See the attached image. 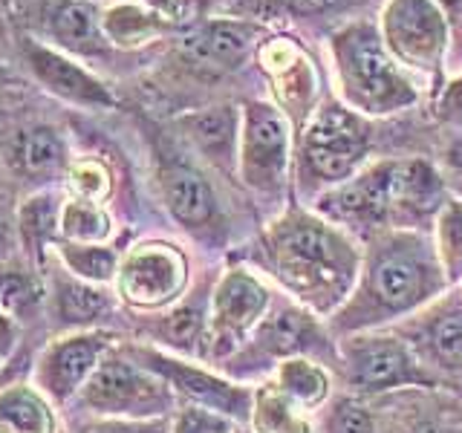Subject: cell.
Listing matches in <instances>:
<instances>
[{
	"label": "cell",
	"mask_w": 462,
	"mask_h": 433,
	"mask_svg": "<svg viewBox=\"0 0 462 433\" xmlns=\"http://www.w3.org/2000/svg\"><path fill=\"white\" fill-rule=\"evenodd\" d=\"M263 254L278 283L312 315H336L358 283L361 257L353 240L307 211L272 223Z\"/></svg>",
	"instance_id": "1"
},
{
	"label": "cell",
	"mask_w": 462,
	"mask_h": 433,
	"mask_svg": "<svg viewBox=\"0 0 462 433\" xmlns=\"http://www.w3.org/2000/svg\"><path fill=\"white\" fill-rule=\"evenodd\" d=\"M448 281L437 249L419 235L375 237L358 272L350 300L332 315L336 332H373L396 318L430 307L445 295Z\"/></svg>",
	"instance_id": "2"
},
{
	"label": "cell",
	"mask_w": 462,
	"mask_h": 433,
	"mask_svg": "<svg viewBox=\"0 0 462 433\" xmlns=\"http://www.w3.org/2000/svg\"><path fill=\"white\" fill-rule=\"evenodd\" d=\"M442 182L425 162H387L365 170L324 199V211L336 220L365 228L387 220H408L442 206Z\"/></svg>",
	"instance_id": "3"
},
{
	"label": "cell",
	"mask_w": 462,
	"mask_h": 433,
	"mask_svg": "<svg viewBox=\"0 0 462 433\" xmlns=\"http://www.w3.org/2000/svg\"><path fill=\"white\" fill-rule=\"evenodd\" d=\"M72 404L93 419H125V422L168 419L180 410V401L171 393V387L148 367H142L125 350V344H119L101 361L93 379L87 382Z\"/></svg>",
	"instance_id": "4"
},
{
	"label": "cell",
	"mask_w": 462,
	"mask_h": 433,
	"mask_svg": "<svg viewBox=\"0 0 462 433\" xmlns=\"http://www.w3.org/2000/svg\"><path fill=\"white\" fill-rule=\"evenodd\" d=\"M336 64L344 96L358 110L387 115L416 101L413 87L370 26H350L336 38Z\"/></svg>",
	"instance_id": "5"
},
{
	"label": "cell",
	"mask_w": 462,
	"mask_h": 433,
	"mask_svg": "<svg viewBox=\"0 0 462 433\" xmlns=\"http://www.w3.org/2000/svg\"><path fill=\"white\" fill-rule=\"evenodd\" d=\"M341 367L346 387L358 396H382L404 387H437L433 375L413 346L402 336L384 332H356L341 344Z\"/></svg>",
	"instance_id": "6"
},
{
	"label": "cell",
	"mask_w": 462,
	"mask_h": 433,
	"mask_svg": "<svg viewBox=\"0 0 462 433\" xmlns=\"http://www.w3.org/2000/svg\"><path fill=\"white\" fill-rule=\"evenodd\" d=\"M191 283V266L180 245L144 240L119 260L113 292L134 312H159L177 307Z\"/></svg>",
	"instance_id": "7"
},
{
	"label": "cell",
	"mask_w": 462,
	"mask_h": 433,
	"mask_svg": "<svg viewBox=\"0 0 462 433\" xmlns=\"http://www.w3.org/2000/svg\"><path fill=\"white\" fill-rule=\"evenodd\" d=\"M125 350L171 387L180 408L191 404V408L214 410L237 425H245L252 419L254 390L228 382L220 373L194 364V361H185L182 355H173L168 350H159V346L151 344H125Z\"/></svg>",
	"instance_id": "8"
},
{
	"label": "cell",
	"mask_w": 462,
	"mask_h": 433,
	"mask_svg": "<svg viewBox=\"0 0 462 433\" xmlns=\"http://www.w3.org/2000/svg\"><path fill=\"white\" fill-rule=\"evenodd\" d=\"M272 309V289L254 272L235 266L220 274L208 298V346L206 358L223 361L252 338Z\"/></svg>",
	"instance_id": "9"
},
{
	"label": "cell",
	"mask_w": 462,
	"mask_h": 433,
	"mask_svg": "<svg viewBox=\"0 0 462 433\" xmlns=\"http://www.w3.org/2000/svg\"><path fill=\"white\" fill-rule=\"evenodd\" d=\"M122 338L113 329H76L52 338L41 350L32 367V384L55 408H64L79 399V393L93 379V373Z\"/></svg>",
	"instance_id": "10"
},
{
	"label": "cell",
	"mask_w": 462,
	"mask_h": 433,
	"mask_svg": "<svg viewBox=\"0 0 462 433\" xmlns=\"http://www.w3.org/2000/svg\"><path fill=\"white\" fill-rule=\"evenodd\" d=\"M240 177L254 191H281L289 165V122L286 115L266 105L249 101L240 119Z\"/></svg>",
	"instance_id": "11"
},
{
	"label": "cell",
	"mask_w": 462,
	"mask_h": 433,
	"mask_svg": "<svg viewBox=\"0 0 462 433\" xmlns=\"http://www.w3.org/2000/svg\"><path fill=\"white\" fill-rule=\"evenodd\" d=\"M367 153V136L358 119L338 105L318 110L303 134V165L315 180L344 182Z\"/></svg>",
	"instance_id": "12"
},
{
	"label": "cell",
	"mask_w": 462,
	"mask_h": 433,
	"mask_svg": "<svg viewBox=\"0 0 462 433\" xmlns=\"http://www.w3.org/2000/svg\"><path fill=\"white\" fill-rule=\"evenodd\" d=\"M384 43L404 64H439L448 43V26L433 0H390L384 9Z\"/></svg>",
	"instance_id": "13"
},
{
	"label": "cell",
	"mask_w": 462,
	"mask_h": 433,
	"mask_svg": "<svg viewBox=\"0 0 462 433\" xmlns=\"http://www.w3.org/2000/svg\"><path fill=\"white\" fill-rule=\"evenodd\" d=\"M402 338L430 373L462 375V295L433 300L422 315H416Z\"/></svg>",
	"instance_id": "14"
},
{
	"label": "cell",
	"mask_w": 462,
	"mask_h": 433,
	"mask_svg": "<svg viewBox=\"0 0 462 433\" xmlns=\"http://www.w3.org/2000/svg\"><path fill=\"white\" fill-rule=\"evenodd\" d=\"M23 58H26L29 72H32L43 90L69 101V105L93 107V110H105L116 105L107 84L98 81L90 69H84L81 64L72 61L69 55L58 52L52 47H43L38 41H26Z\"/></svg>",
	"instance_id": "15"
},
{
	"label": "cell",
	"mask_w": 462,
	"mask_h": 433,
	"mask_svg": "<svg viewBox=\"0 0 462 433\" xmlns=\"http://www.w3.org/2000/svg\"><path fill=\"white\" fill-rule=\"evenodd\" d=\"M321 332H318L315 315L295 303H286V307L269 309L263 321L257 324L252 332L249 344L237 350V358H272V361H286L295 355H307L321 346Z\"/></svg>",
	"instance_id": "16"
},
{
	"label": "cell",
	"mask_w": 462,
	"mask_h": 433,
	"mask_svg": "<svg viewBox=\"0 0 462 433\" xmlns=\"http://www.w3.org/2000/svg\"><path fill=\"white\" fill-rule=\"evenodd\" d=\"M50 309L64 332L76 329H107L105 321L119 309V298L110 286H96L72 278L69 272L58 269L50 281Z\"/></svg>",
	"instance_id": "17"
},
{
	"label": "cell",
	"mask_w": 462,
	"mask_h": 433,
	"mask_svg": "<svg viewBox=\"0 0 462 433\" xmlns=\"http://www.w3.org/2000/svg\"><path fill=\"white\" fill-rule=\"evenodd\" d=\"M9 165L26 182H52L69 170L67 144L55 127L29 124L9 142Z\"/></svg>",
	"instance_id": "18"
},
{
	"label": "cell",
	"mask_w": 462,
	"mask_h": 433,
	"mask_svg": "<svg viewBox=\"0 0 462 433\" xmlns=\"http://www.w3.org/2000/svg\"><path fill=\"white\" fill-rule=\"evenodd\" d=\"M61 206L64 199L41 188L21 202L18 216H14L21 254L38 269H47V257L52 254L55 243L61 240Z\"/></svg>",
	"instance_id": "19"
},
{
	"label": "cell",
	"mask_w": 462,
	"mask_h": 433,
	"mask_svg": "<svg viewBox=\"0 0 462 433\" xmlns=\"http://www.w3.org/2000/svg\"><path fill=\"white\" fill-rule=\"evenodd\" d=\"M162 194L165 206L182 228L202 231L214 223L217 216V199L211 185L206 182L199 170L188 165H171L162 173Z\"/></svg>",
	"instance_id": "20"
},
{
	"label": "cell",
	"mask_w": 462,
	"mask_h": 433,
	"mask_svg": "<svg viewBox=\"0 0 462 433\" xmlns=\"http://www.w3.org/2000/svg\"><path fill=\"white\" fill-rule=\"evenodd\" d=\"M151 338L159 344V350H168L173 355H191L206 358L208 346V303L199 298L180 300L171 312L159 315L148 327Z\"/></svg>",
	"instance_id": "21"
},
{
	"label": "cell",
	"mask_w": 462,
	"mask_h": 433,
	"mask_svg": "<svg viewBox=\"0 0 462 433\" xmlns=\"http://www.w3.org/2000/svg\"><path fill=\"white\" fill-rule=\"evenodd\" d=\"M0 433H61V416L32 382H12L0 387Z\"/></svg>",
	"instance_id": "22"
},
{
	"label": "cell",
	"mask_w": 462,
	"mask_h": 433,
	"mask_svg": "<svg viewBox=\"0 0 462 433\" xmlns=\"http://www.w3.org/2000/svg\"><path fill=\"white\" fill-rule=\"evenodd\" d=\"M0 307L14 321H35L50 307V281L47 272L32 266L29 260H6L0 263Z\"/></svg>",
	"instance_id": "23"
},
{
	"label": "cell",
	"mask_w": 462,
	"mask_h": 433,
	"mask_svg": "<svg viewBox=\"0 0 462 433\" xmlns=\"http://www.w3.org/2000/svg\"><path fill=\"white\" fill-rule=\"evenodd\" d=\"M50 32L55 43L76 55H98L105 50V29L101 14L87 0H64L58 4L50 18Z\"/></svg>",
	"instance_id": "24"
},
{
	"label": "cell",
	"mask_w": 462,
	"mask_h": 433,
	"mask_svg": "<svg viewBox=\"0 0 462 433\" xmlns=\"http://www.w3.org/2000/svg\"><path fill=\"white\" fill-rule=\"evenodd\" d=\"M182 124L188 130V136L194 139V144L211 159V162L226 168L231 159H235L240 122H237V113L231 107H214V110L185 115Z\"/></svg>",
	"instance_id": "25"
},
{
	"label": "cell",
	"mask_w": 462,
	"mask_h": 433,
	"mask_svg": "<svg viewBox=\"0 0 462 433\" xmlns=\"http://www.w3.org/2000/svg\"><path fill=\"white\" fill-rule=\"evenodd\" d=\"M58 266L69 272L72 278L96 283V286H113L116 272H119L122 252L113 249L110 243H69L58 240L52 249Z\"/></svg>",
	"instance_id": "26"
},
{
	"label": "cell",
	"mask_w": 462,
	"mask_h": 433,
	"mask_svg": "<svg viewBox=\"0 0 462 433\" xmlns=\"http://www.w3.org/2000/svg\"><path fill=\"white\" fill-rule=\"evenodd\" d=\"M249 430L252 433H315V425L307 416V410H300L278 384H263L254 390Z\"/></svg>",
	"instance_id": "27"
},
{
	"label": "cell",
	"mask_w": 462,
	"mask_h": 433,
	"mask_svg": "<svg viewBox=\"0 0 462 433\" xmlns=\"http://www.w3.org/2000/svg\"><path fill=\"white\" fill-rule=\"evenodd\" d=\"M278 387L300 410H315L329 399V373L315 358L295 355L278 364Z\"/></svg>",
	"instance_id": "28"
},
{
	"label": "cell",
	"mask_w": 462,
	"mask_h": 433,
	"mask_svg": "<svg viewBox=\"0 0 462 433\" xmlns=\"http://www.w3.org/2000/svg\"><path fill=\"white\" fill-rule=\"evenodd\" d=\"M257 26L243 23V21H214L202 29V35L194 38V50L202 58L220 61L226 67L243 61L249 50L254 47Z\"/></svg>",
	"instance_id": "29"
},
{
	"label": "cell",
	"mask_w": 462,
	"mask_h": 433,
	"mask_svg": "<svg viewBox=\"0 0 462 433\" xmlns=\"http://www.w3.org/2000/svg\"><path fill=\"white\" fill-rule=\"evenodd\" d=\"M113 216L98 202L67 197L61 206V240L69 243H110Z\"/></svg>",
	"instance_id": "30"
},
{
	"label": "cell",
	"mask_w": 462,
	"mask_h": 433,
	"mask_svg": "<svg viewBox=\"0 0 462 433\" xmlns=\"http://www.w3.org/2000/svg\"><path fill=\"white\" fill-rule=\"evenodd\" d=\"M162 18H156L153 12L139 9V6H113L101 14V29H105V38L116 47H142V43L153 41L162 32Z\"/></svg>",
	"instance_id": "31"
},
{
	"label": "cell",
	"mask_w": 462,
	"mask_h": 433,
	"mask_svg": "<svg viewBox=\"0 0 462 433\" xmlns=\"http://www.w3.org/2000/svg\"><path fill=\"white\" fill-rule=\"evenodd\" d=\"M437 257L448 286L462 281V199H445L437 211Z\"/></svg>",
	"instance_id": "32"
},
{
	"label": "cell",
	"mask_w": 462,
	"mask_h": 433,
	"mask_svg": "<svg viewBox=\"0 0 462 433\" xmlns=\"http://www.w3.org/2000/svg\"><path fill=\"white\" fill-rule=\"evenodd\" d=\"M67 188L69 197L105 206L113 194V173L98 159H76V162H69L67 170Z\"/></svg>",
	"instance_id": "33"
},
{
	"label": "cell",
	"mask_w": 462,
	"mask_h": 433,
	"mask_svg": "<svg viewBox=\"0 0 462 433\" xmlns=\"http://www.w3.org/2000/svg\"><path fill=\"white\" fill-rule=\"evenodd\" d=\"M324 433H379V425L367 404H361L356 396H344L332 401L324 419Z\"/></svg>",
	"instance_id": "34"
},
{
	"label": "cell",
	"mask_w": 462,
	"mask_h": 433,
	"mask_svg": "<svg viewBox=\"0 0 462 433\" xmlns=\"http://www.w3.org/2000/svg\"><path fill=\"white\" fill-rule=\"evenodd\" d=\"M237 422L214 413V410H202L191 408V404H182V408L171 416V433H235Z\"/></svg>",
	"instance_id": "35"
},
{
	"label": "cell",
	"mask_w": 462,
	"mask_h": 433,
	"mask_svg": "<svg viewBox=\"0 0 462 433\" xmlns=\"http://www.w3.org/2000/svg\"><path fill=\"white\" fill-rule=\"evenodd\" d=\"M76 433H171L168 419H151V422H125V419H93L81 425Z\"/></svg>",
	"instance_id": "36"
},
{
	"label": "cell",
	"mask_w": 462,
	"mask_h": 433,
	"mask_svg": "<svg viewBox=\"0 0 462 433\" xmlns=\"http://www.w3.org/2000/svg\"><path fill=\"white\" fill-rule=\"evenodd\" d=\"M396 433H462L457 425H451L442 416H430V413H413L399 425Z\"/></svg>",
	"instance_id": "37"
},
{
	"label": "cell",
	"mask_w": 462,
	"mask_h": 433,
	"mask_svg": "<svg viewBox=\"0 0 462 433\" xmlns=\"http://www.w3.org/2000/svg\"><path fill=\"white\" fill-rule=\"evenodd\" d=\"M18 344H21V324L0 307V364H6V361L14 355Z\"/></svg>",
	"instance_id": "38"
},
{
	"label": "cell",
	"mask_w": 462,
	"mask_h": 433,
	"mask_svg": "<svg viewBox=\"0 0 462 433\" xmlns=\"http://www.w3.org/2000/svg\"><path fill=\"white\" fill-rule=\"evenodd\" d=\"M18 249H21V245H18V231H14V226L6 220V216H0V263L12 260Z\"/></svg>",
	"instance_id": "39"
},
{
	"label": "cell",
	"mask_w": 462,
	"mask_h": 433,
	"mask_svg": "<svg viewBox=\"0 0 462 433\" xmlns=\"http://www.w3.org/2000/svg\"><path fill=\"white\" fill-rule=\"evenodd\" d=\"M142 6L162 21H177L182 12V0H142Z\"/></svg>",
	"instance_id": "40"
},
{
	"label": "cell",
	"mask_w": 462,
	"mask_h": 433,
	"mask_svg": "<svg viewBox=\"0 0 462 433\" xmlns=\"http://www.w3.org/2000/svg\"><path fill=\"white\" fill-rule=\"evenodd\" d=\"M442 115H448V119H454V122H462V78L445 93V98H442Z\"/></svg>",
	"instance_id": "41"
},
{
	"label": "cell",
	"mask_w": 462,
	"mask_h": 433,
	"mask_svg": "<svg viewBox=\"0 0 462 433\" xmlns=\"http://www.w3.org/2000/svg\"><path fill=\"white\" fill-rule=\"evenodd\" d=\"M338 0H295V9L298 12H324L329 6H336Z\"/></svg>",
	"instance_id": "42"
},
{
	"label": "cell",
	"mask_w": 462,
	"mask_h": 433,
	"mask_svg": "<svg viewBox=\"0 0 462 433\" xmlns=\"http://www.w3.org/2000/svg\"><path fill=\"white\" fill-rule=\"evenodd\" d=\"M448 159H451V173H454V180L462 185V148H454Z\"/></svg>",
	"instance_id": "43"
},
{
	"label": "cell",
	"mask_w": 462,
	"mask_h": 433,
	"mask_svg": "<svg viewBox=\"0 0 462 433\" xmlns=\"http://www.w3.org/2000/svg\"><path fill=\"white\" fill-rule=\"evenodd\" d=\"M454 23H457V38L462 41V4H459V9H457V14H454Z\"/></svg>",
	"instance_id": "44"
},
{
	"label": "cell",
	"mask_w": 462,
	"mask_h": 433,
	"mask_svg": "<svg viewBox=\"0 0 462 433\" xmlns=\"http://www.w3.org/2000/svg\"><path fill=\"white\" fill-rule=\"evenodd\" d=\"M437 4H442V6H459L462 0H437Z\"/></svg>",
	"instance_id": "45"
},
{
	"label": "cell",
	"mask_w": 462,
	"mask_h": 433,
	"mask_svg": "<svg viewBox=\"0 0 462 433\" xmlns=\"http://www.w3.org/2000/svg\"><path fill=\"white\" fill-rule=\"evenodd\" d=\"M235 433H252V430H245V428H240V425H237V428H235Z\"/></svg>",
	"instance_id": "46"
},
{
	"label": "cell",
	"mask_w": 462,
	"mask_h": 433,
	"mask_svg": "<svg viewBox=\"0 0 462 433\" xmlns=\"http://www.w3.org/2000/svg\"><path fill=\"white\" fill-rule=\"evenodd\" d=\"M0 367H4V364H0Z\"/></svg>",
	"instance_id": "47"
}]
</instances>
